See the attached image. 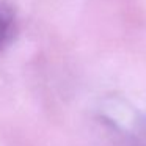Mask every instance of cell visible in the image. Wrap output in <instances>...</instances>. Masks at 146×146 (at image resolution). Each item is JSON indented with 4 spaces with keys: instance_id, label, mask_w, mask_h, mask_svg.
Segmentation results:
<instances>
[{
    "instance_id": "6da1fadb",
    "label": "cell",
    "mask_w": 146,
    "mask_h": 146,
    "mask_svg": "<svg viewBox=\"0 0 146 146\" xmlns=\"http://www.w3.org/2000/svg\"><path fill=\"white\" fill-rule=\"evenodd\" d=\"M14 32V17L8 8L0 5V49L11 39Z\"/></svg>"
}]
</instances>
